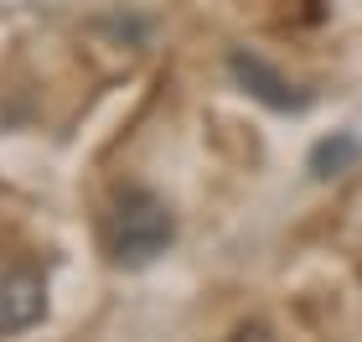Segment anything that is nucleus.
Listing matches in <instances>:
<instances>
[{
    "mask_svg": "<svg viewBox=\"0 0 362 342\" xmlns=\"http://www.w3.org/2000/svg\"><path fill=\"white\" fill-rule=\"evenodd\" d=\"M109 234H114V259H119V265H151L156 254H166V244L176 234V218L156 192L135 187V192H124V198L114 203Z\"/></svg>",
    "mask_w": 362,
    "mask_h": 342,
    "instance_id": "1",
    "label": "nucleus"
},
{
    "mask_svg": "<svg viewBox=\"0 0 362 342\" xmlns=\"http://www.w3.org/2000/svg\"><path fill=\"white\" fill-rule=\"evenodd\" d=\"M228 68H233V78L254 93L259 104H269V109H279V114L305 109V93L295 89L279 68H269V62L259 57V52H243V47H233V52H228Z\"/></svg>",
    "mask_w": 362,
    "mask_h": 342,
    "instance_id": "2",
    "label": "nucleus"
},
{
    "mask_svg": "<svg viewBox=\"0 0 362 342\" xmlns=\"http://www.w3.org/2000/svg\"><path fill=\"white\" fill-rule=\"evenodd\" d=\"M42 317V280L31 270H11L0 275V337L26 332Z\"/></svg>",
    "mask_w": 362,
    "mask_h": 342,
    "instance_id": "3",
    "label": "nucleus"
},
{
    "mask_svg": "<svg viewBox=\"0 0 362 342\" xmlns=\"http://www.w3.org/2000/svg\"><path fill=\"white\" fill-rule=\"evenodd\" d=\"M357 156H362V140L352 135V130H337L332 140H321L316 151H310V176H341V171H352L357 166Z\"/></svg>",
    "mask_w": 362,
    "mask_h": 342,
    "instance_id": "4",
    "label": "nucleus"
},
{
    "mask_svg": "<svg viewBox=\"0 0 362 342\" xmlns=\"http://www.w3.org/2000/svg\"><path fill=\"white\" fill-rule=\"evenodd\" d=\"M228 342H279V337L264 327V321H243V327H238L233 337H228Z\"/></svg>",
    "mask_w": 362,
    "mask_h": 342,
    "instance_id": "5",
    "label": "nucleus"
}]
</instances>
